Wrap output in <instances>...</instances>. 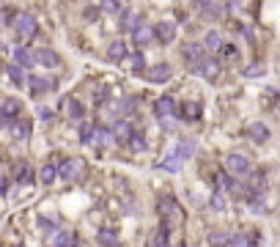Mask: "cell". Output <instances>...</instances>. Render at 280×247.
<instances>
[{"label":"cell","mask_w":280,"mask_h":247,"mask_svg":"<svg viewBox=\"0 0 280 247\" xmlns=\"http://www.w3.org/2000/svg\"><path fill=\"white\" fill-rule=\"evenodd\" d=\"M6 72H9V80L14 82V85H25V77H22V72H20V66H14V63H11L9 69H6Z\"/></svg>","instance_id":"1f68e13d"},{"label":"cell","mask_w":280,"mask_h":247,"mask_svg":"<svg viewBox=\"0 0 280 247\" xmlns=\"http://www.w3.org/2000/svg\"><path fill=\"white\" fill-rule=\"evenodd\" d=\"M231 247H253V242L247 239V233H233V236H231Z\"/></svg>","instance_id":"d6a6232c"},{"label":"cell","mask_w":280,"mask_h":247,"mask_svg":"<svg viewBox=\"0 0 280 247\" xmlns=\"http://www.w3.org/2000/svg\"><path fill=\"white\" fill-rule=\"evenodd\" d=\"M173 74V69L168 66V63H154V66L149 69V80L154 82V85H162V82H168Z\"/></svg>","instance_id":"8992f818"},{"label":"cell","mask_w":280,"mask_h":247,"mask_svg":"<svg viewBox=\"0 0 280 247\" xmlns=\"http://www.w3.org/2000/svg\"><path fill=\"white\" fill-rule=\"evenodd\" d=\"M182 58L187 61V66L190 69H198L203 61V50L201 44H195V41H187V44H182Z\"/></svg>","instance_id":"277c9868"},{"label":"cell","mask_w":280,"mask_h":247,"mask_svg":"<svg viewBox=\"0 0 280 247\" xmlns=\"http://www.w3.org/2000/svg\"><path fill=\"white\" fill-rule=\"evenodd\" d=\"M195 72L203 74L206 80H217V74H220V61H217V58H203L201 66H198Z\"/></svg>","instance_id":"52a82bcc"},{"label":"cell","mask_w":280,"mask_h":247,"mask_svg":"<svg viewBox=\"0 0 280 247\" xmlns=\"http://www.w3.org/2000/svg\"><path fill=\"white\" fill-rule=\"evenodd\" d=\"M66 115L80 121V118H85V107L77 102V99H69V102H66Z\"/></svg>","instance_id":"d6986e66"},{"label":"cell","mask_w":280,"mask_h":247,"mask_svg":"<svg viewBox=\"0 0 280 247\" xmlns=\"http://www.w3.org/2000/svg\"><path fill=\"white\" fill-rule=\"evenodd\" d=\"M33 61H36V55H33L31 50H25V47H14V66H31Z\"/></svg>","instance_id":"5bb4252c"},{"label":"cell","mask_w":280,"mask_h":247,"mask_svg":"<svg viewBox=\"0 0 280 247\" xmlns=\"http://www.w3.org/2000/svg\"><path fill=\"white\" fill-rule=\"evenodd\" d=\"M121 22H124V28H132V33L143 25V22H140V14H135V11H124V14H121Z\"/></svg>","instance_id":"603a6c76"},{"label":"cell","mask_w":280,"mask_h":247,"mask_svg":"<svg viewBox=\"0 0 280 247\" xmlns=\"http://www.w3.org/2000/svg\"><path fill=\"white\" fill-rule=\"evenodd\" d=\"M50 88H52L50 80H44V77H31V91L36 93V96H39V93H47Z\"/></svg>","instance_id":"484cf974"},{"label":"cell","mask_w":280,"mask_h":247,"mask_svg":"<svg viewBox=\"0 0 280 247\" xmlns=\"http://www.w3.org/2000/svg\"><path fill=\"white\" fill-rule=\"evenodd\" d=\"M107 58H110V61H124V58H129V50H126L124 41H110Z\"/></svg>","instance_id":"7c38bea8"},{"label":"cell","mask_w":280,"mask_h":247,"mask_svg":"<svg viewBox=\"0 0 280 247\" xmlns=\"http://www.w3.org/2000/svg\"><path fill=\"white\" fill-rule=\"evenodd\" d=\"M203 47H206V50H214V52H217L220 47H223V36H220L217 31H209V33H206V39H203Z\"/></svg>","instance_id":"7402d4cb"},{"label":"cell","mask_w":280,"mask_h":247,"mask_svg":"<svg viewBox=\"0 0 280 247\" xmlns=\"http://www.w3.org/2000/svg\"><path fill=\"white\" fill-rule=\"evenodd\" d=\"M99 242H102L104 247H113L115 242H118V236H115V231H110V228H102V231H99Z\"/></svg>","instance_id":"f546056e"},{"label":"cell","mask_w":280,"mask_h":247,"mask_svg":"<svg viewBox=\"0 0 280 247\" xmlns=\"http://www.w3.org/2000/svg\"><path fill=\"white\" fill-rule=\"evenodd\" d=\"M14 179L20 181V184H31V179H33V173H31V168H28L25 162H20L14 168Z\"/></svg>","instance_id":"44dd1931"},{"label":"cell","mask_w":280,"mask_h":247,"mask_svg":"<svg viewBox=\"0 0 280 247\" xmlns=\"http://www.w3.org/2000/svg\"><path fill=\"white\" fill-rule=\"evenodd\" d=\"M209 206H212L214 211H223V209H225V198L220 195V192H214V195L209 198Z\"/></svg>","instance_id":"e575fe53"},{"label":"cell","mask_w":280,"mask_h":247,"mask_svg":"<svg viewBox=\"0 0 280 247\" xmlns=\"http://www.w3.org/2000/svg\"><path fill=\"white\" fill-rule=\"evenodd\" d=\"M214 184H217L223 192H236V184L231 181L228 170H217V173H214Z\"/></svg>","instance_id":"9a60e30c"},{"label":"cell","mask_w":280,"mask_h":247,"mask_svg":"<svg viewBox=\"0 0 280 247\" xmlns=\"http://www.w3.org/2000/svg\"><path fill=\"white\" fill-rule=\"evenodd\" d=\"M99 9H102V11H121V6L110 0V3H102V6H99Z\"/></svg>","instance_id":"ab89813d"},{"label":"cell","mask_w":280,"mask_h":247,"mask_svg":"<svg viewBox=\"0 0 280 247\" xmlns=\"http://www.w3.org/2000/svg\"><path fill=\"white\" fill-rule=\"evenodd\" d=\"M160 211L168 217V214H173V211H179V206H176V201H173L171 195H162L160 198Z\"/></svg>","instance_id":"83f0119b"},{"label":"cell","mask_w":280,"mask_h":247,"mask_svg":"<svg viewBox=\"0 0 280 247\" xmlns=\"http://www.w3.org/2000/svg\"><path fill=\"white\" fill-rule=\"evenodd\" d=\"M192 154H195V143H192L190 138H182L176 146V157L179 160H187V157H192Z\"/></svg>","instance_id":"e0dca14e"},{"label":"cell","mask_w":280,"mask_h":247,"mask_svg":"<svg viewBox=\"0 0 280 247\" xmlns=\"http://www.w3.org/2000/svg\"><path fill=\"white\" fill-rule=\"evenodd\" d=\"M96 6H88V9H85V20H93V17H96Z\"/></svg>","instance_id":"60d3db41"},{"label":"cell","mask_w":280,"mask_h":247,"mask_svg":"<svg viewBox=\"0 0 280 247\" xmlns=\"http://www.w3.org/2000/svg\"><path fill=\"white\" fill-rule=\"evenodd\" d=\"M14 31H17V36H20V39H31L33 33H36V17H33L31 11H22V14H17Z\"/></svg>","instance_id":"3957f363"},{"label":"cell","mask_w":280,"mask_h":247,"mask_svg":"<svg viewBox=\"0 0 280 247\" xmlns=\"http://www.w3.org/2000/svg\"><path fill=\"white\" fill-rule=\"evenodd\" d=\"M33 55H36V63H42V66H47V69H55L58 63H61V61H58V55L50 50V47H42V50H36Z\"/></svg>","instance_id":"30bf717a"},{"label":"cell","mask_w":280,"mask_h":247,"mask_svg":"<svg viewBox=\"0 0 280 247\" xmlns=\"http://www.w3.org/2000/svg\"><path fill=\"white\" fill-rule=\"evenodd\" d=\"M126 61H129V69H132V72H143L146 61H143V55H140V52H129V58H126Z\"/></svg>","instance_id":"4dcf8cb0"},{"label":"cell","mask_w":280,"mask_h":247,"mask_svg":"<svg viewBox=\"0 0 280 247\" xmlns=\"http://www.w3.org/2000/svg\"><path fill=\"white\" fill-rule=\"evenodd\" d=\"M201 113H203V104H201V102H187V104H184V110H182V115H184L187 121L201 118Z\"/></svg>","instance_id":"ac0fdd59"},{"label":"cell","mask_w":280,"mask_h":247,"mask_svg":"<svg viewBox=\"0 0 280 247\" xmlns=\"http://www.w3.org/2000/svg\"><path fill=\"white\" fill-rule=\"evenodd\" d=\"M132 107H135V104H132V99H124V102H121V104H118V107H115V110H118V113H129Z\"/></svg>","instance_id":"f35d334b"},{"label":"cell","mask_w":280,"mask_h":247,"mask_svg":"<svg viewBox=\"0 0 280 247\" xmlns=\"http://www.w3.org/2000/svg\"><path fill=\"white\" fill-rule=\"evenodd\" d=\"M247 132H250V138H253V140H258V143H261V140H266V138H269V129H266L264 124H250V127H247Z\"/></svg>","instance_id":"cb8c5ba5"},{"label":"cell","mask_w":280,"mask_h":247,"mask_svg":"<svg viewBox=\"0 0 280 247\" xmlns=\"http://www.w3.org/2000/svg\"><path fill=\"white\" fill-rule=\"evenodd\" d=\"M9 132H11V138H14V140H28V138H31V124L17 118V121L9 124Z\"/></svg>","instance_id":"8fae6325"},{"label":"cell","mask_w":280,"mask_h":247,"mask_svg":"<svg viewBox=\"0 0 280 247\" xmlns=\"http://www.w3.org/2000/svg\"><path fill=\"white\" fill-rule=\"evenodd\" d=\"M132 39H135V44H140V47H143V44H149V41L154 39V25H149V22H143V25H140L137 31L132 33Z\"/></svg>","instance_id":"4fadbf2b"},{"label":"cell","mask_w":280,"mask_h":247,"mask_svg":"<svg viewBox=\"0 0 280 247\" xmlns=\"http://www.w3.org/2000/svg\"><path fill=\"white\" fill-rule=\"evenodd\" d=\"M132 138H135V129H132V124L126 121V118L115 121V127H113V140H118V143H129Z\"/></svg>","instance_id":"5b68a950"},{"label":"cell","mask_w":280,"mask_h":247,"mask_svg":"<svg viewBox=\"0 0 280 247\" xmlns=\"http://www.w3.org/2000/svg\"><path fill=\"white\" fill-rule=\"evenodd\" d=\"M3 192H6V179L0 176V195H3Z\"/></svg>","instance_id":"b9f144b4"},{"label":"cell","mask_w":280,"mask_h":247,"mask_svg":"<svg viewBox=\"0 0 280 247\" xmlns=\"http://www.w3.org/2000/svg\"><path fill=\"white\" fill-rule=\"evenodd\" d=\"M179 247H184V244H179Z\"/></svg>","instance_id":"7bdbcfd3"},{"label":"cell","mask_w":280,"mask_h":247,"mask_svg":"<svg viewBox=\"0 0 280 247\" xmlns=\"http://www.w3.org/2000/svg\"><path fill=\"white\" fill-rule=\"evenodd\" d=\"M129 146H132V151H143L146 149V138L143 135H135V138L129 140Z\"/></svg>","instance_id":"8d00e7d4"},{"label":"cell","mask_w":280,"mask_h":247,"mask_svg":"<svg viewBox=\"0 0 280 247\" xmlns=\"http://www.w3.org/2000/svg\"><path fill=\"white\" fill-rule=\"evenodd\" d=\"M160 124H162V129H165V132H171V129L176 127V115H171V118H160Z\"/></svg>","instance_id":"74e56055"},{"label":"cell","mask_w":280,"mask_h":247,"mask_svg":"<svg viewBox=\"0 0 280 247\" xmlns=\"http://www.w3.org/2000/svg\"><path fill=\"white\" fill-rule=\"evenodd\" d=\"M85 165L83 160H77V157H69V160L61 162V168H58V176H61L63 181H77L80 176H83Z\"/></svg>","instance_id":"7a4b0ae2"},{"label":"cell","mask_w":280,"mask_h":247,"mask_svg":"<svg viewBox=\"0 0 280 247\" xmlns=\"http://www.w3.org/2000/svg\"><path fill=\"white\" fill-rule=\"evenodd\" d=\"M20 113V102H17V99H6L3 104H0V118H14V115Z\"/></svg>","instance_id":"2e32d148"},{"label":"cell","mask_w":280,"mask_h":247,"mask_svg":"<svg viewBox=\"0 0 280 247\" xmlns=\"http://www.w3.org/2000/svg\"><path fill=\"white\" fill-rule=\"evenodd\" d=\"M55 176H58V168H55V165H44L42 173H39V179H42V184H52V181H55Z\"/></svg>","instance_id":"f1b7e54d"},{"label":"cell","mask_w":280,"mask_h":247,"mask_svg":"<svg viewBox=\"0 0 280 247\" xmlns=\"http://www.w3.org/2000/svg\"><path fill=\"white\" fill-rule=\"evenodd\" d=\"M154 110L160 118H171V115H176V102H173L171 96H162V99H157Z\"/></svg>","instance_id":"9c48e42d"},{"label":"cell","mask_w":280,"mask_h":247,"mask_svg":"<svg viewBox=\"0 0 280 247\" xmlns=\"http://www.w3.org/2000/svg\"><path fill=\"white\" fill-rule=\"evenodd\" d=\"M154 36L162 41V44H168V41H173V36H176V25L173 22H157L154 25Z\"/></svg>","instance_id":"ba28073f"},{"label":"cell","mask_w":280,"mask_h":247,"mask_svg":"<svg viewBox=\"0 0 280 247\" xmlns=\"http://www.w3.org/2000/svg\"><path fill=\"white\" fill-rule=\"evenodd\" d=\"M74 244H77L74 233H69V231H58L55 233V247H74Z\"/></svg>","instance_id":"d4e9b609"},{"label":"cell","mask_w":280,"mask_h":247,"mask_svg":"<svg viewBox=\"0 0 280 247\" xmlns=\"http://www.w3.org/2000/svg\"><path fill=\"white\" fill-rule=\"evenodd\" d=\"M160 168H162V170H168V173H176V170L182 168V160H179L176 154H171V157H165V160L160 162Z\"/></svg>","instance_id":"4316f807"},{"label":"cell","mask_w":280,"mask_h":247,"mask_svg":"<svg viewBox=\"0 0 280 247\" xmlns=\"http://www.w3.org/2000/svg\"><path fill=\"white\" fill-rule=\"evenodd\" d=\"M225 170L233 176H250L253 173V162L244 154H239V151H231V154L225 157Z\"/></svg>","instance_id":"6da1fadb"},{"label":"cell","mask_w":280,"mask_h":247,"mask_svg":"<svg viewBox=\"0 0 280 247\" xmlns=\"http://www.w3.org/2000/svg\"><path fill=\"white\" fill-rule=\"evenodd\" d=\"M266 69H264V63H253V66H247L244 69V77H261Z\"/></svg>","instance_id":"836d02e7"},{"label":"cell","mask_w":280,"mask_h":247,"mask_svg":"<svg viewBox=\"0 0 280 247\" xmlns=\"http://www.w3.org/2000/svg\"><path fill=\"white\" fill-rule=\"evenodd\" d=\"M223 9H225L223 3H206V0L198 3V11H203V17H220V11H223Z\"/></svg>","instance_id":"ffe728a7"},{"label":"cell","mask_w":280,"mask_h":247,"mask_svg":"<svg viewBox=\"0 0 280 247\" xmlns=\"http://www.w3.org/2000/svg\"><path fill=\"white\" fill-rule=\"evenodd\" d=\"M209 242H212V247H223L225 233H223V231H212V233H209Z\"/></svg>","instance_id":"d590c367"}]
</instances>
